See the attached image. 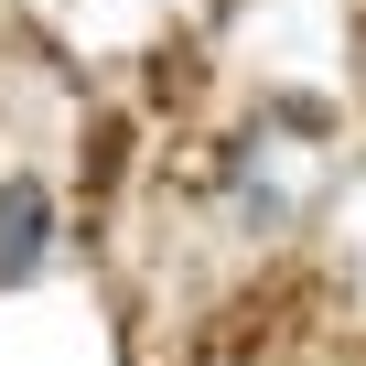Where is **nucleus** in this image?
Returning a JSON list of instances; mask_svg holds the SVG:
<instances>
[{
	"mask_svg": "<svg viewBox=\"0 0 366 366\" xmlns=\"http://www.w3.org/2000/svg\"><path fill=\"white\" fill-rule=\"evenodd\" d=\"M44 216H54V205H44V183H33V172L0 183V280H22V269L44 259Z\"/></svg>",
	"mask_w": 366,
	"mask_h": 366,
	"instance_id": "obj_1",
	"label": "nucleus"
}]
</instances>
